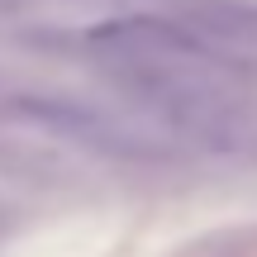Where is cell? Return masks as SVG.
<instances>
[{
  "instance_id": "1",
  "label": "cell",
  "mask_w": 257,
  "mask_h": 257,
  "mask_svg": "<svg viewBox=\"0 0 257 257\" xmlns=\"http://www.w3.org/2000/svg\"><path fill=\"white\" fill-rule=\"evenodd\" d=\"M10 110L19 119H29L43 134H57L76 148H91V153L105 157H134V162H148V157H172L181 148V138L172 134L162 119H124V114H110L100 105L86 100H62V95H15Z\"/></svg>"
},
{
  "instance_id": "2",
  "label": "cell",
  "mask_w": 257,
  "mask_h": 257,
  "mask_svg": "<svg viewBox=\"0 0 257 257\" xmlns=\"http://www.w3.org/2000/svg\"><path fill=\"white\" fill-rule=\"evenodd\" d=\"M134 10H167V0H0V19L24 24L38 38H81Z\"/></svg>"
},
{
  "instance_id": "3",
  "label": "cell",
  "mask_w": 257,
  "mask_h": 257,
  "mask_svg": "<svg viewBox=\"0 0 257 257\" xmlns=\"http://www.w3.org/2000/svg\"><path fill=\"white\" fill-rule=\"evenodd\" d=\"M167 15H176L224 62L257 67V5H243V0H167Z\"/></svg>"
}]
</instances>
